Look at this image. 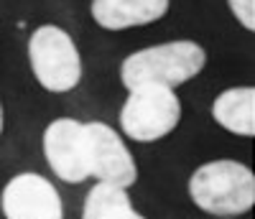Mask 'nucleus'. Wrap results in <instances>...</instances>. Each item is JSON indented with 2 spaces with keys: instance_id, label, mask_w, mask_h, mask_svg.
Wrapping results in <instances>:
<instances>
[{
  "instance_id": "13",
  "label": "nucleus",
  "mask_w": 255,
  "mask_h": 219,
  "mask_svg": "<svg viewBox=\"0 0 255 219\" xmlns=\"http://www.w3.org/2000/svg\"><path fill=\"white\" fill-rule=\"evenodd\" d=\"M220 219H222V217H220Z\"/></svg>"
},
{
  "instance_id": "9",
  "label": "nucleus",
  "mask_w": 255,
  "mask_h": 219,
  "mask_svg": "<svg viewBox=\"0 0 255 219\" xmlns=\"http://www.w3.org/2000/svg\"><path fill=\"white\" fill-rule=\"evenodd\" d=\"M212 117L225 130L235 135H255V90L253 87H235L222 92L212 105Z\"/></svg>"
},
{
  "instance_id": "12",
  "label": "nucleus",
  "mask_w": 255,
  "mask_h": 219,
  "mask_svg": "<svg viewBox=\"0 0 255 219\" xmlns=\"http://www.w3.org/2000/svg\"><path fill=\"white\" fill-rule=\"evenodd\" d=\"M0 133H3V107H0Z\"/></svg>"
},
{
  "instance_id": "10",
  "label": "nucleus",
  "mask_w": 255,
  "mask_h": 219,
  "mask_svg": "<svg viewBox=\"0 0 255 219\" xmlns=\"http://www.w3.org/2000/svg\"><path fill=\"white\" fill-rule=\"evenodd\" d=\"M82 219H145V217H140L133 209L125 189L97 181V186H92L87 199H84Z\"/></svg>"
},
{
  "instance_id": "3",
  "label": "nucleus",
  "mask_w": 255,
  "mask_h": 219,
  "mask_svg": "<svg viewBox=\"0 0 255 219\" xmlns=\"http://www.w3.org/2000/svg\"><path fill=\"white\" fill-rule=\"evenodd\" d=\"M123 110H120V127L123 133L138 143H153L166 138L181 120V102L174 87L163 84H143L128 90Z\"/></svg>"
},
{
  "instance_id": "5",
  "label": "nucleus",
  "mask_w": 255,
  "mask_h": 219,
  "mask_svg": "<svg viewBox=\"0 0 255 219\" xmlns=\"http://www.w3.org/2000/svg\"><path fill=\"white\" fill-rule=\"evenodd\" d=\"M44 156L61 181L82 184L90 179V140L84 122L72 117L54 120L44 133Z\"/></svg>"
},
{
  "instance_id": "1",
  "label": "nucleus",
  "mask_w": 255,
  "mask_h": 219,
  "mask_svg": "<svg viewBox=\"0 0 255 219\" xmlns=\"http://www.w3.org/2000/svg\"><path fill=\"white\" fill-rule=\"evenodd\" d=\"M207 64V54L194 41H168L130 54L120 67V82L128 90L143 84L179 87L194 79Z\"/></svg>"
},
{
  "instance_id": "7",
  "label": "nucleus",
  "mask_w": 255,
  "mask_h": 219,
  "mask_svg": "<svg viewBox=\"0 0 255 219\" xmlns=\"http://www.w3.org/2000/svg\"><path fill=\"white\" fill-rule=\"evenodd\" d=\"M5 219H64L61 196L56 186L38 173L13 176L0 199Z\"/></svg>"
},
{
  "instance_id": "6",
  "label": "nucleus",
  "mask_w": 255,
  "mask_h": 219,
  "mask_svg": "<svg viewBox=\"0 0 255 219\" xmlns=\"http://www.w3.org/2000/svg\"><path fill=\"white\" fill-rule=\"evenodd\" d=\"M90 140V176L128 189L138 181V168L123 138L105 122H84Z\"/></svg>"
},
{
  "instance_id": "11",
  "label": "nucleus",
  "mask_w": 255,
  "mask_h": 219,
  "mask_svg": "<svg viewBox=\"0 0 255 219\" xmlns=\"http://www.w3.org/2000/svg\"><path fill=\"white\" fill-rule=\"evenodd\" d=\"M232 15L245 31H255V0H227Z\"/></svg>"
},
{
  "instance_id": "8",
  "label": "nucleus",
  "mask_w": 255,
  "mask_h": 219,
  "mask_svg": "<svg viewBox=\"0 0 255 219\" xmlns=\"http://www.w3.org/2000/svg\"><path fill=\"white\" fill-rule=\"evenodd\" d=\"M168 0H92L90 13L105 31H125L148 26L163 18Z\"/></svg>"
},
{
  "instance_id": "2",
  "label": "nucleus",
  "mask_w": 255,
  "mask_h": 219,
  "mask_svg": "<svg viewBox=\"0 0 255 219\" xmlns=\"http://www.w3.org/2000/svg\"><path fill=\"white\" fill-rule=\"evenodd\" d=\"M189 194L207 214L238 217L255 204V176L238 161H212L191 173Z\"/></svg>"
},
{
  "instance_id": "4",
  "label": "nucleus",
  "mask_w": 255,
  "mask_h": 219,
  "mask_svg": "<svg viewBox=\"0 0 255 219\" xmlns=\"http://www.w3.org/2000/svg\"><path fill=\"white\" fill-rule=\"evenodd\" d=\"M36 82L49 92H69L82 79V56L72 36L59 26H38L28 41Z\"/></svg>"
}]
</instances>
